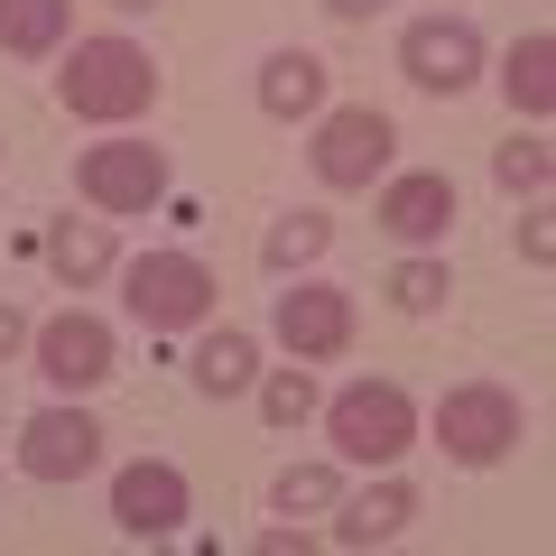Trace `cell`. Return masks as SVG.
<instances>
[{
	"label": "cell",
	"instance_id": "5",
	"mask_svg": "<svg viewBox=\"0 0 556 556\" xmlns=\"http://www.w3.org/2000/svg\"><path fill=\"white\" fill-rule=\"evenodd\" d=\"M75 186L102 214H149L167 195V149H149V139H102V149L75 159Z\"/></svg>",
	"mask_w": 556,
	"mask_h": 556
},
{
	"label": "cell",
	"instance_id": "20",
	"mask_svg": "<svg viewBox=\"0 0 556 556\" xmlns=\"http://www.w3.org/2000/svg\"><path fill=\"white\" fill-rule=\"evenodd\" d=\"M325 251H334V223L325 214H288V223H269V241H260V260H269L278 278L306 269V260H325Z\"/></svg>",
	"mask_w": 556,
	"mask_h": 556
},
{
	"label": "cell",
	"instance_id": "15",
	"mask_svg": "<svg viewBox=\"0 0 556 556\" xmlns=\"http://www.w3.org/2000/svg\"><path fill=\"white\" fill-rule=\"evenodd\" d=\"M75 0H0V56H56Z\"/></svg>",
	"mask_w": 556,
	"mask_h": 556
},
{
	"label": "cell",
	"instance_id": "17",
	"mask_svg": "<svg viewBox=\"0 0 556 556\" xmlns=\"http://www.w3.org/2000/svg\"><path fill=\"white\" fill-rule=\"evenodd\" d=\"M47 269H56L65 288H93V278L112 269V223H75L65 214L56 232H47Z\"/></svg>",
	"mask_w": 556,
	"mask_h": 556
},
{
	"label": "cell",
	"instance_id": "19",
	"mask_svg": "<svg viewBox=\"0 0 556 556\" xmlns=\"http://www.w3.org/2000/svg\"><path fill=\"white\" fill-rule=\"evenodd\" d=\"M334 501H343L334 464H288V473L269 482V510H278V519H325Z\"/></svg>",
	"mask_w": 556,
	"mask_h": 556
},
{
	"label": "cell",
	"instance_id": "11",
	"mask_svg": "<svg viewBox=\"0 0 556 556\" xmlns=\"http://www.w3.org/2000/svg\"><path fill=\"white\" fill-rule=\"evenodd\" d=\"M186 510H195V492H186L177 464H121V473H112V519H121V538H177Z\"/></svg>",
	"mask_w": 556,
	"mask_h": 556
},
{
	"label": "cell",
	"instance_id": "21",
	"mask_svg": "<svg viewBox=\"0 0 556 556\" xmlns=\"http://www.w3.org/2000/svg\"><path fill=\"white\" fill-rule=\"evenodd\" d=\"M390 298L408 306V316H437V306L455 298V278H445V260H399V269H390Z\"/></svg>",
	"mask_w": 556,
	"mask_h": 556
},
{
	"label": "cell",
	"instance_id": "10",
	"mask_svg": "<svg viewBox=\"0 0 556 556\" xmlns=\"http://www.w3.org/2000/svg\"><path fill=\"white\" fill-rule=\"evenodd\" d=\"M278 343L288 362H334L353 343V288H325V278H298L278 298Z\"/></svg>",
	"mask_w": 556,
	"mask_h": 556
},
{
	"label": "cell",
	"instance_id": "13",
	"mask_svg": "<svg viewBox=\"0 0 556 556\" xmlns=\"http://www.w3.org/2000/svg\"><path fill=\"white\" fill-rule=\"evenodd\" d=\"M260 112H269V121H306V112H325V65L306 56V47H278V56L260 65Z\"/></svg>",
	"mask_w": 556,
	"mask_h": 556
},
{
	"label": "cell",
	"instance_id": "18",
	"mask_svg": "<svg viewBox=\"0 0 556 556\" xmlns=\"http://www.w3.org/2000/svg\"><path fill=\"white\" fill-rule=\"evenodd\" d=\"M195 380H204L214 399L251 390V380H260V343L241 334V325H223V334H204V343H195Z\"/></svg>",
	"mask_w": 556,
	"mask_h": 556
},
{
	"label": "cell",
	"instance_id": "23",
	"mask_svg": "<svg viewBox=\"0 0 556 556\" xmlns=\"http://www.w3.org/2000/svg\"><path fill=\"white\" fill-rule=\"evenodd\" d=\"M260 417H269V427H306V417H316V380L306 371H269L260 380Z\"/></svg>",
	"mask_w": 556,
	"mask_h": 556
},
{
	"label": "cell",
	"instance_id": "25",
	"mask_svg": "<svg viewBox=\"0 0 556 556\" xmlns=\"http://www.w3.org/2000/svg\"><path fill=\"white\" fill-rule=\"evenodd\" d=\"M20 343H28V316H20V306H0V362L20 353Z\"/></svg>",
	"mask_w": 556,
	"mask_h": 556
},
{
	"label": "cell",
	"instance_id": "12",
	"mask_svg": "<svg viewBox=\"0 0 556 556\" xmlns=\"http://www.w3.org/2000/svg\"><path fill=\"white\" fill-rule=\"evenodd\" d=\"M445 223H455V177L417 167V177H390V186H380V232H399V241H445Z\"/></svg>",
	"mask_w": 556,
	"mask_h": 556
},
{
	"label": "cell",
	"instance_id": "16",
	"mask_svg": "<svg viewBox=\"0 0 556 556\" xmlns=\"http://www.w3.org/2000/svg\"><path fill=\"white\" fill-rule=\"evenodd\" d=\"M501 93H510L529 121L556 112V38H547V28H529V38L510 47V65H501Z\"/></svg>",
	"mask_w": 556,
	"mask_h": 556
},
{
	"label": "cell",
	"instance_id": "24",
	"mask_svg": "<svg viewBox=\"0 0 556 556\" xmlns=\"http://www.w3.org/2000/svg\"><path fill=\"white\" fill-rule=\"evenodd\" d=\"M519 260H529V269H547V260H556V214L538 195H529V214H519Z\"/></svg>",
	"mask_w": 556,
	"mask_h": 556
},
{
	"label": "cell",
	"instance_id": "2",
	"mask_svg": "<svg viewBox=\"0 0 556 556\" xmlns=\"http://www.w3.org/2000/svg\"><path fill=\"white\" fill-rule=\"evenodd\" d=\"M325 427H334V455L343 464H399L417 445V408L399 380H353V390L325 408Z\"/></svg>",
	"mask_w": 556,
	"mask_h": 556
},
{
	"label": "cell",
	"instance_id": "4",
	"mask_svg": "<svg viewBox=\"0 0 556 556\" xmlns=\"http://www.w3.org/2000/svg\"><path fill=\"white\" fill-rule=\"evenodd\" d=\"M519 390H501V380H464V390H445L437 399V445L455 464H501L519 445Z\"/></svg>",
	"mask_w": 556,
	"mask_h": 556
},
{
	"label": "cell",
	"instance_id": "26",
	"mask_svg": "<svg viewBox=\"0 0 556 556\" xmlns=\"http://www.w3.org/2000/svg\"><path fill=\"white\" fill-rule=\"evenodd\" d=\"M325 10H334V20H380L390 0H325Z\"/></svg>",
	"mask_w": 556,
	"mask_h": 556
},
{
	"label": "cell",
	"instance_id": "9",
	"mask_svg": "<svg viewBox=\"0 0 556 556\" xmlns=\"http://www.w3.org/2000/svg\"><path fill=\"white\" fill-rule=\"evenodd\" d=\"M102 464V427L84 408H38L20 427V473L28 482H84Z\"/></svg>",
	"mask_w": 556,
	"mask_h": 556
},
{
	"label": "cell",
	"instance_id": "6",
	"mask_svg": "<svg viewBox=\"0 0 556 556\" xmlns=\"http://www.w3.org/2000/svg\"><path fill=\"white\" fill-rule=\"evenodd\" d=\"M390 149H399L390 112H371V102H353V112H325V130H316V186L362 195V186L390 167Z\"/></svg>",
	"mask_w": 556,
	"mask_h": 556
},
{
	"label": "cell",
	"instance_id": "27",
	"mask_svg": "<svg viewBox=\"0 0 556 556\" xmlns=\"http://www.w3.org/2000/svg\"><path fill=\"white\" fill-rule=\"evenodd\" d=\"M112 10H159V0H112Z\"/></svg>",
	"mask_w": 556,
	"mask_h": 556
},
{
	"label": "cell",
	"instance_id": "22",
	"mask_svg": "<svg viewBox=\"0 0 556 556\" xmlns=\"http://www.w3.org/2000/svg\"><path fill=\"white\" fill-rule=\"evenodd\" d=\"M492 177H501V195H547V177H556L547 139H510V149L492 159Z\"/></svg>",
	"mask_w": 556,
	"mask_h": 556
},
{
	"label": "cell",
	"instance_id": "7",
	"mask_svg": "<svg viewBox=\"0 0 556 556\" xmlns=\"http://www.w3.org/2000/svg\"><path fill=\"white\" fill-rule=\"evenodd\" d=\"M399 75H408L417 93L455 102L464 84L482 75V28L473 20H408V38H399Z\"/></svg>",
	"mask_w": 556,
	"mask_h": 556
},
{
	"label": "cell",
	"instance_id": "8",
	"mask_svg": "<svg viewBox=\"0 0 556 556\" xmlns=\"http://www.w3.org/2000/svg\"><path fill=\"white\" fill-rule=\"evenodd\" d=\"M112 362H121V343H112V325H102V316H56V325H38V380H47V390L84 399V390L112 380Z\"/></svg>",
	"mask_w": 556,
	"mask_h": 556
},
{
	"label": "cell",
	"instance_id": "14",
	"mask_svg": "<svg viewBox=\"0 0 556 556\" xmlns=\"http://www.w3.org/2000/svg\"><path fill=\"white\" fill-rule=\"evenodd\" d=\"M334 547H380V538H399V529H408V519H417V492H408V482H371V492H362V501H334Z\"/></svg>",
	"mask_w": 556,
	"mask_h": 556
},
{
	"label": "cell",
	"instance_id": "1",
	"mask_svg": "<svg viewBox=\"0 0 556 556\" xmlns=\"http://www.w3.org/2000/svg\"><path fill=\"white\" fill-rule=\"evenodd\" d=\"M56 102L75 121H139L159 102V65L130 38H75V56H65V75H56Z\"/></svg>",
	"mask_w": 556,
	"mask_h": 556
},
{
	"label": "cell",
	"instance_id": "3",
	"mask_svg": "<svg viewBox=\"0 0 556 556\" xmlns=\"http://www.w3.org/2000/svg\"><path fill=\"white\" fill-rule=\"evenodd\" d=\"M121 288H130V316L149 325V334H186V325L214 316V269H204L195 251H149V260H130Z\"/></svg>",
	"mask_w": 556,
	"mask_h": 556
}]
</instances>
